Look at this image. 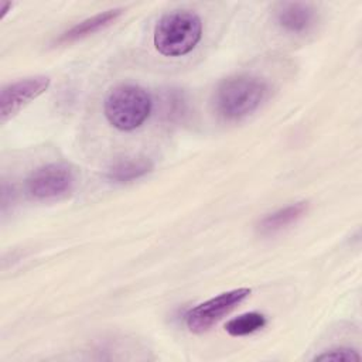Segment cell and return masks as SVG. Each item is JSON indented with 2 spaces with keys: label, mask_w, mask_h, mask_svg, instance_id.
<instances>
[{
  "label": "cell",
  "mask_w": 362,
  "mask_h": 362,
  "mask_svg": "<svg viewBox=\"0 0 362 362\" xmlns=\"http://www.w3.org/2000/svg\"><path fill=\"white\" fill-rule=\"evenodd\" d=\"M202 37V21L191 10H174L164 14L154 27V47L165 57H182L191 52Z\"/></svg>",
  "instance_id": "obj_1"
},
{
  "label": "cell",
  "mask_w": 362,
  "mask_h": 362,
  "mask_svg": "<svg viewBox=\"0 0 362 362\" xmlns=\"http://www.w3.org/2000/svg\"><path fill=\"white\" fill-rule=\"evenodd\" d=\"M266 92V83L256 76H230L222 81L215 90L216 112L229 120L242 119L260 106Z\"/></svg>",
  "instance_id": "obj_2"
},
{
  "label": "cell",
  "mask_w": 362,
  "mask_h": 362,
  "mask_svg": "<svg viewBox=\"0 0 362 362\" xmlns=\"http://www.w3.org/2000/svg\"><path fill=\"white\" fill-rule=\"evenodd\" d=\"M151 98L146 89L137 85L123 83L113 88L105 99V116L107 122L123 132L140 127L151 112Z\"/></svg>",
  "instance_id": "obj_3"
},
{
  "label": "cell",
  "mask_w": 362,
  "mask_h": 362,
  "mask_svg": "<svg viewBox=\"0 0 362 362\" xmlns=\"http://www.w3.org/2000/svg\"><path fill=\"white\" fill-rule=\"evenodd\" d=\"M250 288H235L209 298L191 308L185 315L187 327L191 332L202 334L216 324L223 315L230 313L249 294Z\"/></svg>",
  "instance_id": "obj_4"
},
{
  "label": "cell",
  "mask_w": 362,
  "mask_h": 362,
  "mask_svg": "<svg viewBox=\"0 0 362 362\" xmlns=\"http://www.w3.org/2000/svg\"><path fill=\"white\" fill-rule=\"evenodd\" d=\"M74 187V174L64 164H47L30 174L25 191L30 198L38 201L57 199L66 195Z\"/></svg>",
  "instance_id": "obj_5"
},
{
  "label": "cell",
  "mask_w": 362,
  "mask_h": 362,
  "mask_svg": "<svg viewBox=\"0 0 362 362\" xmlns=\"http://www.w3.org/2000/svg\"><path fill=\"white\" fill-rule=\"evenodd\" d=\"M49 86V78L44 75L30 76L13 82L1 89L0 93V117L1 123L11 119L25 105L42 95Z\"/></svg>",
  "instance_id": "obj_6"
},
{
  "label": "cell",
  "mask_w": 362,
  "mask_h": 362,
  "mask_svg": "<svg viewBox=\"0 0 362 362\" xmlns=\"http://www.w3.org/2000/svg\"><path fill=\"white\" fill-rule=\"evenodd\" d=\"M274 18L286 31L303 33L314 24L315 10L308 3L284 1L276 6Z\"/></svg>",
  "instance_id": "obj_7"
},
{
  "label": "cell",
  "mask_w": 362,
  "mask_h": 362,
  "mask_svg": "<svg viewBox=\"0 0 362 362\" xmlns=\"http://www.w3.org/2000/svg\"><path fill=\"white\" fill-rule=\"evenodd\" d=\"M308 204L305 201L296 202L291 205H287L284 208H280L264 218H262L257 223V230L260 235H274L290 225L296 223L298 219L303 218V215L307 212Z\"/></svg>",
  "instance_id": "obj_8"
},
{
  "label": "cell",
  "mask_w": 362,
  "mask_h": 362,
  "mask_svg": "<svg viewBox=\"0 0 362 362\" xmlns=\"http://www.w3.org/2000/svg\"><path fill=\"white\" fill-rule=\"evenodd\" d=\"M122 16V8H112V10H106L103 13L95 14L78 24H75L72 28H69L68 31H65L61 37H59V42H72L81 38H85L90 34H95L106 27H109L112 23H115L119 17Z\"/></svg>",
  "instance_id": "obj_9"
},
{
  "label": "cell",
  "mask_w": 362,
  "mask_h": 362,
  "mask_svg": "<svg viewBox=\"0 0 362 362\" xmlns=\"http://www.w3.org/2000/svg\"><path fill=\"white\" fill-rule=\"evenodd\" d=\"M153 170V163L146 157H132L115 163L106 177L115 182H129L144 177Z\"/></svg>",
  "instance_id": "obj_10"
},
{
  "label": "cell",
  "mask_w": 362,
  "mask_h": 362,
  "mask_svg": "<svg viewBox=\"0 0 362 362\" xmlns=\"http://www.w3.org/2000/svg\"><path fill=\"white\" fill-rule=\"evenodd\" d=\"M266 325V317L260 313H246L229 320L225 324V329L232 337H243L257 329H262Z\"/></svg>",
  "instance_id": "obj_11"
},
{
  "label": "cell",
  "mask_w": 362,
  "mask_h": 362,
  "mask_svg": "<svg viewBox=\"0 0 362 362\" xmlns=\"http://www.w3.org/2000/svg\"><path fill=\"white\" fill-rule=\"evenodd\" d=\"M187 110V102L184 99L182 92L178 89H170L163 98V113L170 119H180Z\"/></svg>",
  "instance_id": "obj_12"
},
{
  "label": "cell",
  "mask_w": 362,
  "mask_h": 362,
  "mask_svg": "<svg viewBox=\"0 0 362 362\" xmlns=\"http://www.w3.org/2000/svg\"><path fill=\"white\" fill-rule=\"evenodd\" d=\"M314 361H329V362H358L361 361L359 354L352 348H335L317 355Z\"/></svg>",
  "instance_id": "obj_13"
},
{
  "label": "cell",
  "mask_w": 362,
  "mask_h": 362,
  "mask_svg": "<svg viewBox=\"0 0 362 362\" xmlns=\"http://www.w3.org/2000/svg\"><path fill=\"white\" fill-rule=\"evenodd\" d=\"M11 3L10 1H1V8H0V11H1V16H4L10 8H11Z\"/></svg>",
  "instance_id": "obj_14"
}]
</instances>
